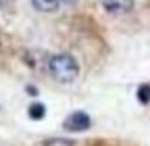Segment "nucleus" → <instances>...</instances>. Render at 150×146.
Here are the masks:
<instances>
[{
	"label": "nucleus",
	"instance_id": "nucleus-1",
	"mask_svg": "<svg viewBox=\"0 0 150 146\" xmlns=\"http://www.w3.org/2000/svg\"><path fill=\"white\" fill-rule=\"evenodd\" d=\"M48 73L56 79V82H63V84H69L73 82L75 77L79 75V65L75 61V57L67 52H59V54H52L48 57Z\"/></svg>",
	"mask_w": 150,
	"mask_h": 146
},
{
	"label": "nucleus",
	"instance_id": "nucleus-2",
	"mask_svg": "<svg viewBox=\"0 0 150 146\" xmlns=\"http://www.w3.org/2000/svg\"><path fill=\"white\" fill-rule=\"evenodd\" d=\"M90 127H92V119L83 111H75L65 119V130H69V132H86Z\"/></svg>",
	"mask_w": 150,
	"mask_h": 146
},
{
	"label": "nucleus",
	"instance_id": "nucleus-3",
	"mask_svg": "<svg viewBox=\"0 0 150 146\" xmlns=\"http://www.w3.org/2000/svg\"><path fill=\"white\" fill-rule=\"evenodd\" d=\"M102 6L110 15H125L134 9V0H102Z\"/></svg>",
	"mask_w": 150,
	"mask_h": 146
},
{
	"label": "nucleus",
	"instance_id": "nucleus-4",
	"mask_svg": "<svg viewBox=\"0 0 150 146\" xmlns=\"http://www.w3.org/2000/svg\"><path fill=\"white\" fill-rule=\"evenodd\" d=\"M31 4L38 9V11H42V13H52L59 9V0H31Z\"/></svg>",
	"mask_w": 150,
	"mask_h": 146
},
{
	"label": "nucleus",
	"instance_id": "nucleus-5",
	"mask_svg": "<svg viewBox=\"0 0 150 146\" xmlns=\"http://www.w3.org/2000/svg\"><path fill=\"white\" fill-rule=\"evenodd\" d=\"M44 115H46V106H44V104H38V102H35V104L29 106V117H31V119L38 121V119H42Z\"/></svg>",
	"mask_w": 150,
	"mask_h": 146
},
{
	"label": "nucleus",
	"instance_id": "nucleus-6",
	"mask_svg": "<svg viewBox=\"0 0 150 146\" xmlns=\"http://www.w3.org/2000/svg\"><path fill=\"white\" fill-rule=\"evenodd\" d=\"M138 100L142 104H148L150 102V84H142L138 88Z\"/></svg>",
	"mask_w": 150,
	"mask_h": 146
},
{
	"label": "nucleus",
	"instance_id": "nucleus-7",
	"mask_svg": "<svg viewBox=\"0 0 150 146\" xmlns=\"http://www.w3.org/2000/svg\"><path fill=\"white\" fill-rule=\"evenodd\" d=\"M59 2H61V4H67V6H71V4L77 2V0H59Z\"/></svg>",
	"mask_w": 150,
	"mask_h": 146
}]
</instances>
